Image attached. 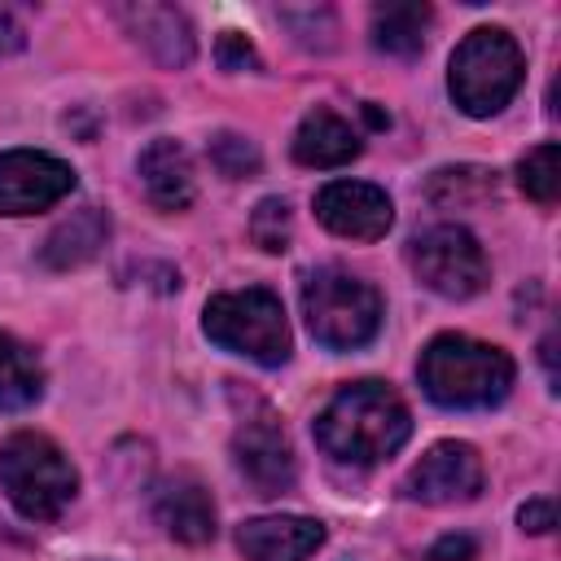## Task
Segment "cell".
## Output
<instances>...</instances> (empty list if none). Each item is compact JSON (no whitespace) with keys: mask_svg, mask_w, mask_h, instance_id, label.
<instances>
[{"mask_svg":"<svg viewBox=\"0 0 561 561\" xmlns=\"http://www.w3.org/2000/svg\"><path fill=\"white\" fill-rule=\"evenodd\" d=\"M473 557H478V539L473 535H443L425 552V561H473Z\"/></svg>","mask_w":561,"mask_h":561,"instance_id":"26","label":"cell"},{"mask_svg":"<svg viewBox=\"0 0 561 561\" xmlns=\"http://www.w3.org/2000/svg\"><path fill=\"white\" fill-rule=\"evenodd\" d=\"M302 316L320 346L355 351L381 329V294L346 267H316L302 280Z\"/></svg>","mask_w":561,"mask_h":561,"instance_id":"5","label":"cell"},{"mask_svg":"<svg viewBox=\"0 0 561 561\" xmlns=\"http://www.w3.org/2000/svg\"><path fill=\"white\" fill-rule=\"evenodd\" d=\"M153 517L180 543H210L215 539V500L193 473H171L153 486Z\"/></svg>","mask_w":561,"mask_h":561,"instance_id":"12","label":"cell"},{"mask_svg":"<svg viewBox=\"0 0 561 561\" xmlns=\"http://www.w3.org/2000/svg\"><path fill=\"white\" fill-rule=\"evenodd\" d=\"M250 237L259 250L267 254H285L289 250V237H294V215H289V202L285 197H263L250 215Z\"/></svg>","mask_w":561,"mask_h":561,"instance_id":"22","label":"cell"},{"mask_svg":"<svg viewBox=\"0 0 561 561\" xmlns=\"http://www.w3.org/2000/svg\"><path fill=\"white\" fill-rule=\"evenodd\" d=\"M517 522H522V530H530V535H548V530L557 526V504H552L548 495L526 500V504L517 508Z\"/></svg>","mask_w":561,"mask_h":561,"instance_id":"25","label":"cell"},{"mask_svg":"<svg viewBox=\"0 0 561 561\" xmlns=\"http://www.w3.org/2000/svg\"><path fill=\"white\" fill-rule=\"evenodd\" d=\"M311 430L333 460L377 465L408 443L412 412L386 381H351L324 403Z\"/></svg>","mask_w":561,"mask_h":561,"instance_id":"1","label":"cell"},{"mask_svg":"<svg viewBox=\"0 0 561 561\" xmlns=\"http://www.w3.org/2000/svg\"><path fill=\"white\" fill-rule=\"evenodd\" d=\"M0 486L13 500V508L31 522H53L79 491V473L66 460V451L39 434L18 430L0 443Z\"/></svg>","mask_w":561,"mask_h":561,"instance_id":"3","label":"cell"},{"mask_svg":"<svg viewBox=\"0 0 561 561\" xmlns=\"http://www.w3.org/2000/svg\"><path fill=\"white\" fill-rule=\"evenodd\" d=\"M44 394V368L26 342L0 329V412L31 408Z\"/></svg>","mask_w":561,"mask_h":561,"instance_id":"19","label":"cell"},{"mask_svg":"<svg viewBox=\"0 0 561 561\" xmlns=\"http://www.w3.org/2000/svg\"><path fill=\"white\" fill-rule=\"evenodd\" d=\"M425 197H430L434 206H443V210L491 202V197H495V171H491V167H443V171L430 175Z\"/></svg>","mask_w":561,"mask_h":561,"instance_id":"20","label":"cell"},{"mask_svg":"<svg viewBox=\"0 0 561 561\" xmlns=\"http://www.w3.org/2000/svg\"><path fill=\"white\" fill-rule=\"evenodd\" d=\"M232 465L250 482V491L263 495V500L285 495L294 486V478H298L289 434H285L280 416L263 399H245V412H241V421L232 430Z\"/></svg>","mask_w":561,"mask_h":561,"instance_id":"8","label":"cell"},{"mask_svg":"<svg viewBox=\"0 0 561 561\" xmlns=\"http://www.w3.org/2000/svg\"><path fill=\"white\" fill-rule=\"evenodd\" d=\"M421 390L438 408H491L513 386V359L478 337L465 333H438L421 351Z\"/></svg>","mask_w":561,"mask_h":561,"instance_id":"2","label":"cell"},{"mask_svg":"<svg viewBox=\"0 0 561 561\" xmlns=\"http://www.w3.org/2000/svg\"><path fill=\"white\" fill-rule=\"evenodd\" d=\"M408 263L416 280L443 298H473L491 276L478 237L460 224H434L421 237H412Z\"/></svg>","mask_w":561,"mask_h":561,"instance_id":"7","label":"cell"},{"mask_svg":"<svg viewBox=\"0 0 561 561\" xmlns=\"http://www.w3.org/2000/svg\"><path fill=\"white\" fill-rule=\"evenodd\" d=\"M434 22V9L421 0H394L373 9V44L394 57H416L425 48V31Z\"/></svg>","mask_w":561,"mask_h":561,"instance_id":"18","label":"cell"},{"mask_svg":"<svg viewBox=\"0 0 561 561\" xmlns=\"http://www.w3.org/2000/svg\"><path fill=\"white\" fill-rule=\"evenodd\" d=\"M75 188V171L39 149L0 153V215H35Z\"/></svg>","mask_w":561,"mask_h":561,"instance_id":"9","label":"cell"},{"mask_svg":"<svg viewBox=\"0 0 561 561\" xmlns=\"http://www.w3.org/2000/svg\"><path fill=\"white\" fill-rule=\"evenodd\" d=\"M522 75H526V61L517 39L504 26H478L456 44L447 88L469 118H491L513 101V92L522 88Z\"/></svg>","mask_w":561,"mask_h":561,"instance_id":"4","label":"cell"},{"mask_svg":"<svg viewBox=\"0 0 561 561\" xmlns=\"http://www.w3.org/2000/svg\"><path fill=\"white\" fill-rule=\"evenodd\" d=\"M403 491L421 504H465L482 491V456L469 443H438L412 465Z\"/></svg>","mask_w":561,"mask_h":561,"instance_id":"11","label":"cell"},{"mask_svg":"<svg viewBox=\"0 0 561 561\" xmlns=\"http://www.w3.org/2000/svg\"><path fill=\"white\" fill-rule=\"evenodd\" d=\"M136 171H140V184H145V193H149V202H153L158 210H184V206L193 202V193H197L193 158H188V149H184L180 140H171V136L149 140V145L140 149Z\"/></svg>","mask_w":561,"mask_h":561,"instance_id":"14","label":"cell"},{"mask_svg":"<svg viewBox=\"0 0 561 561\" xmlns=\"http://www.w3.org/2000/svg\"><path fill=\"white\" fill-rule=\"evenodd\" d=\"M26 44V31H22V22L9 13V9H0V53H18Z\"/></svg>","mask_w":561,"mask_h":561,"instance_id":"27","label":"cell"},{"mask_svg":"<svg viewBox=\"0 0 561 561\" xmlns=\"http://www.w3.org/2000/svg\"><path fill=\"white\" fill-rule=\"evenodd\" d=\"M517 184L539 206H552L561 197V145L557 140H543V145L526 149L522 162H517Z\"/></svg>","mask_w":561,"mask_h":561,"instance_id":"21","label":"cell"},{"mask_svg":"<svg viewBox=\"0 0 561 561\" xmlns=\"http://www.w3.org/2000/svg\"><path fill=\"white\" fill-rule=\"evenodd\" d=\"M539 351H543V368H548V381H552V390H557V337L548 333Z\"/></svg>","mask_w":561,"mask_h":561,"instance_id":"28","label":"cell"},{"mask_svg":"<svg viewBox=\"0 0 561 561\" xmlns=\"http://www.w3.org/2000/svg\"><path fill=\"white\" fill-rule=\"evenodd\" d=\"M237 543L245 561H307L324 543V526L316 517H254L241 522Z\"/></svg>","mask_w":561,"mask_h":561,"instance_id":"13","label":"cell"},{"mask_svg":"<svg viewBox=\"0 0 561 561\" xmlns=\"http://www.w3.org/2000/svg\"><path fill=\"white\" fill-rule=\"evenodd\" d=\"M118 18L162 66L180 70V66L193 61L197 44H193V26H188V18L180 9H171V4H123Z\"/></svg>","mask_w":561,"mask_h":561,"instance_id":"15","label":"cell"},{"mask_svg":"<svg viewBox=\"0 0 561 561\" xmlns=\"http://www.w3.org/2000/svg\"><path fill=\"white\" fill-rule=\"evenodd\" d=\"M105 237H110V219H105V210L83 206V210H75L70 219H61V224L48 232L39 259H44V267L66 272V267H79V263L96 259V250L105 245Z\"/></svg>","mask_w":561,"mask_h":561,"instance_id":"17","label":"cell"},{"mask_svg":"<svg viewBox=\"0 0 561 561\" xmlns=\"http://www.w3.org/2000/svg\"><path fill=\"white\" fill-rule=\"evenodd\" d=\"M316 219L351 241H377L394 224V206L386 188L364 184V180H333L316 193Z\"/></svg>","mask_w":561,"mask_h":561,"instance_id":"10","label":"cell"},{"mask_svg":"<svg viewBox=\"0 0 561 561\" xmlns=\"http://www.w3.org/2000/svg\"><path fill=\"white\" fill-rule=\"evenodd\" d=\"M202 329L215 346L232 351V355H245L263 368H276L289 359L294 342H289V320H285V307L272 289H228V294H215L202 311Z\"/></svg>","mask_w":561,"mask_h":561,"instance_id":"6","label":"cell"},{"mask_svg":"<svg viewBox=\"0 0 561 561\" xmlns=\"http://www.w3.org/2000/svg\"><path fill=\"white\" fill-rule=\"evenodd\" d=\"M215 57H219L224 70H259V53L241 31H224L215 39Z\"/></svg>","mask_w":561,"mask_h":561,"instance_id":"24","label":"cell"},{"mask_svg":"<svg viewBox=\"0 0 561 561\" xmlns=\"http://www.w3.org/2000/svg\"><path fill=\"white\" fill-rule=\"evenodd\" d=\"M359 149H364L359 131L324 105H316L294 131V158L302 167H342V162L359 158Z\"/></svg>","mask_w":561,"mask_h":561,"instance_id":"16","label":"cell"},{"mask_svg":"<svg viewBox=\"0 0 561 561\" xmlns=\"http://www.w3.org/2000/svg\"><path fill=\"white\" fill-rule=\"evenodd\" d=\"M210 162L219 167V175L241 180V175H254L259 171V149L245 136H237V131H219L210 140Z\"/></svg>","mask_w":561,"mask_h":561,"instance_id":"23","label":"cell"},{"mask_svg":"<svg viewBox=\"0 0 561 561\" xmlns=\"http://www.w3.org/2000/svg\"><path fill=\"white\" fill-rule=\"evenodd\" d=\"M364 114H368V123H373V127H390V114H381V110H377L373 101L364 105Z\"/></svg>","mask_w":561,"mask_h":561,"instance_id":"29","label":"cell"}]
</instances>
